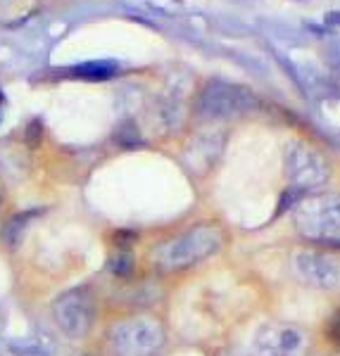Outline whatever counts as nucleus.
Instances as JSON below:
<instances>
[{
  "label": "nucleus",
  "instance_id": "7",
  "mask_svg": "<svg viewBox=\"0 0 340 356\" xmlns=\"http://www.w3.org/2000/svg\"><path fill=\"white\" fill-rule=\"evenodd\" d=\"M304 335L295 325H267L259 330L255 347L259 356H295Z\"/></svg>",
  "mask_w": 340,
  "mask_h": 356
},
{
  "label": "nucleus",
  "instance_id": "9",
  "mask_svg": "<svg viewBox=\"0 0 340 356\" xmlns=\"http://www.w3.org/2000/svg\"><path fill=\"white\" fill-rule=\"evenodd\" d=\"M10 347H13L15 354H22V356H53L55 354L53 340L45 335H31V337H24V340H13Z\"/></svg>",
  "mask_w": 340,
  "mask_h": 356
},
{
  "label": "nucleus",
  "instance_id": "10",
  "mask_svg": "<svg viewBox=\"0 0 340 356\" xmlns=\"http://www.w3.org/2000/svg\"><path fill=\"white\" fill-rule=\"evenodd\" d=\"M72 74L79 79H88V81H105V79L117 74V65H114V62H105V60L84 62V65L74 67Z\"/></svg>",
  "mask_w": 340,
  "mask_h": 356
},
{
  "label": "nucleus",
  "instance_id": "2",
  "mask_svg": "<svg viewBox=\"0 0 340 356\" xmlns=\"http://www.w3.org/2000/svg\"><path fill=\"white\" fill-rule=\"evenodd\" d=\"M164 347V328L153 316H134L107 330V349L112 356H155Z\"/></svg>",
  "mask_w": 340,
  "mask_h": 356
},
{
  "label": "nucleus",
  "instance_id": "8",
  "mask_svg": "<svg viewBox=\"0 0 340 356\" xmlns=\"http://www.w3.org/2000/svg\"><path fill=\"white\" fill-rule=\"evenodd\" d=\"M291 174L298 188H314L326 181V166L309 150H298L291 154Z\"/></svg>",
  "mask_w": 340,
  "mask_h": 356
},
{
  "label": "nucleus",
  "instance_id": "1",
  "mask_svg": "<svg viewBox=\"0 0 340 356\" xmlns=\"http://www.w3.org/2000/svg\"><path fill=\"white\" fill-rule=\"evenodd\" d=\"M222 247V233L212 226H195L174 238L164 240L150 252V259L162 271H183L193 264L217 254Z\"/></svg>",
  "mask_w": 340,
  "mask_h": 356
},
{
  "label": "nucleus",
  "instance_id": "5",
  "mask_svg": "<svg viewBox=\"0 0 340 356\" xmlns=\"http://www.w3.org/2000/svg\"><path fill=\"white\" fill-rule=\"evenodd\" d=\"M252 105V93L231 83H210L198 97V112L203 117H233Z\"/></svg>",
  "mask_w": 340,
  "mask_h": 356
},
{
  "label": "nucleus",
  "instance_id": "12",
  "mask_svg": "<svg viewBox=\"0 0 340 356\" xmlns=\"http://www.w3.org/2000/svg\"><path fill=\"white\" fill-rule=\"evenodd\" d=\"M326 332H328V340L336 344V347H340V312L331 318V323H328Z\"/></svg>",
  "mask_w": 340,
  "mask_h": 356
},
{
  "label": "nucleus",
  "instance_id": "4",
  "mask_svg": "<svg viewBox=\"0 0 340 356\" xmlns=\"http://www.w3.org/2000/svg\"><path fill=\"white\" fill-rule=\"evenodd\" d=\"M53 318L67 337H86L95 323V300L86 288H74L53 302Z\"/></svg>",
  "mask_w": 340,
  "mask_h": 356
},
{
  "label": "nucleus",
  "instance_id": "6",
  "mask_svg": "<svg viewBox=\"0 0 340 356\" xmlns=\"http://www.w3.org/2000/svg\"><path fill=\"white\" fill-rule=\"evenodd\" d=\"M300 280L319 290H333L340 285V261L324 252H298L293 259Z\"/></svg>",
  "mask_w": 340,
  "mask_h": 356
},
{
  "label": "nucleus",
  "instance_id": "3",
  "mask_svg": "<svg viewBox=\"0 0 340 356\" xmlns=\"http://www.w3.org/2000/svg\"><path fill=\"white\" fill-rule=\"evenodd\" d=\"M295 226L309 240H340V195L304 200L295 211Z\"/></svg>",
  "mask_w": 340,
  "mask_h": 356
},
{
  "label": "nucleus",
  "instance_id": "11",
  "mask_svg": "<svg viewBox=\"0 0 340 356\" xmlns=\"http://www.w3.org/2000/svg\"><path fill=\"white\" fill-rule=\"evenodd\" d=\"M33 214H36V211H24V214H15L13 219L5 223V228H3V240H5V243L15 245L17 240L22 238V233H24L26 223L33 219Z\"/></svg>",
  "mask_w": 340,
  "mask_h": 356
}]
</instances>
